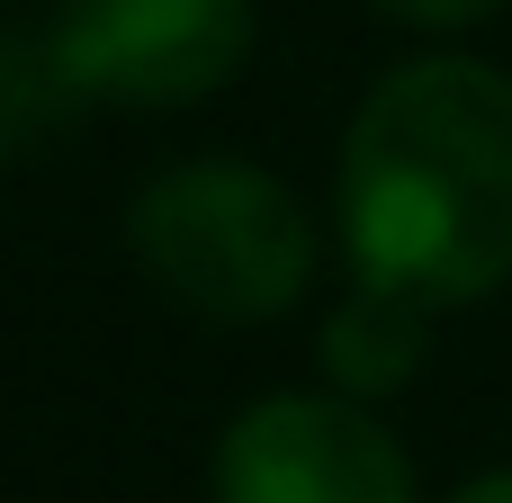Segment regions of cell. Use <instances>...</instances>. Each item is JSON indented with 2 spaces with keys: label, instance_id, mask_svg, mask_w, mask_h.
<instances>
[{
  "label": "cell",
  "instance_id": "obj_2",
  "mask_svg": "<svg viewBox=\"0 0 512 503\" xmlns=\"http://www.w3.org/2000/svg\"><path fill=\"white\" fill-rule=\"evenodd\" d=\"M126 252L153 279L162 306L198 315V324H270L315 288L324 234L306 216V198L288 180H270L261 162H171L135 189L126 207Z\"/></svg>",
  "mask_w": 512,
  "mask_h": 503
},
{
  "label": "cell",
  "instance_id": "obj_6",
  "mask_svg": "<svg viewBox=\"0 0 512 503\" xmlns=\"http://www.w3.org/2000/svg\"><path fill=\"white\" fill-rule=\"evenodd\" d=\"M81 108H90V99L63 81L54 36H27V27L0 18V171H18L36 144H54Z\"/></svg>",
  "mask_w": 512,
  "mask_h": 503
},
{
  "label": "cell",
  "instance_id": "obj_8",
  "mask_svg": "<svg viewBox=\"0 0 512 503\" xmlns=\"http://www.w3.org/2000/svg\"><path fill=\"white\" fill-rule=\"evenodd\" d=\"M450 503H512V468H495V477H468Z\"/></svg>",
  "mask_w": 512,
  "mask_h": 503
},
{
  "label": "cell",
  "instance_id": "obj_1",
  "mask_svg": "<svg viewBox=\"0 0 512 503\" xmlns=\"http://www.w3.org/2000/svg\"><path fill=\"white\" fill-rule=\"evenodd\" d=\"M333 216L360 279L432 306L495 297L512 279V81L468 54L396 63L342 135Z\"/></svg>",
  "mask_w": 512,
  "mask_h": 503
},
{
  "label": "cell",
  "instance_id": "obj_7",
  "mask_svg": "<svg viewBox=\"0 0 512 503\" xmlns=\"http://www.w3.org/2000/svg\"><path fill=\"white\" fill-rule=\"evenodd\" d=\"M387 18H414V27H477V18H495L504 0H378Z\"/></svg>",
  "mask_w": 512,
  "mask_h": 503
},
{
  "label": "cell",
  "instance_id": "obj_3",
  "mask_svg": "<svg viewBox=\"0 0 512 503\" xmlns=\"http://www.w3.org/2000/svg\"><path fill=\"white\" fill-rule=\"evenodd\" d=\"M45 36L63 81L90 108H198L252 63L261 9L252 0H63Z\"/></svg>",
  "mask_w": 512,
  "mask_h": 503
},
{
  "label": "cell",
  "instance_id": "obj_5",
  "mask_svg": "<svg viewBox=\"0 0 512 503\" xmlns=\"http://www.w3.org/2000/svg\"><path fill=\"white\" fill-rule=\"evenodd\" d=\"M432 324H441L432 297L351 270V288H342V306L324 315V342H315V351H324V378H333L342 396H360V405H369V396H396V387L423 378Z\"/></svg>",
  "mask_w": 512,
  "mask_h": 503
},
{
  "label": "cell",
  "instance_id": "obj_4",
  "mask_svg": "<svg viewBox=\"0 0 512 503\" xmlns=\"http://www.w3.org/2000/svg\"><path fill=\"white\" fill-rule=\"evenodd\" d=\"M216 503H414V459L360 396H252L216 441Z\"/></svg>",
  "mask_w": 512,
  "mask_h": 503
}]
</instances>
